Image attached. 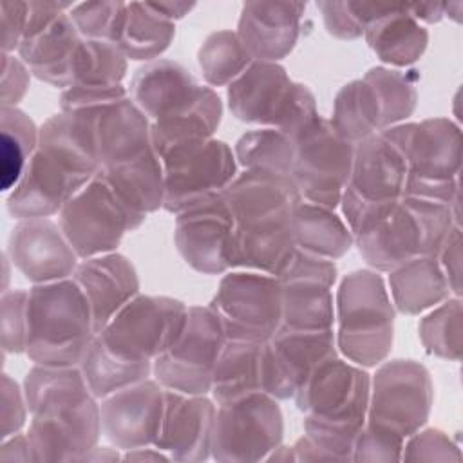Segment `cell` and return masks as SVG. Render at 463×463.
<instances>
[{"label":"cell","mask_w":463,"mask_h":463,"mask_svg":"<svg viewBox=\"0 0 463 463\" xmlns=\"http://www.w3.org/2000/svg\"><path fill=\"white\" fill-rule=\"evenodd\" d=\"M434 255L414 259L400 268L391 277V288L398 307L405 313H418L438 302L445 293L449 280L441 275Z\"/></svg>","instance_id":"obj_30"},{"label":"cell","mask_w":463,"mask_h":463,"mask_svg":"<svg viewBox=\"0 0 463 463\" xmlns=\"http://www.w3.org/2000/svg\"><path fill=\"white\" fill-rule=\"evenodd\" d=\"M233 239L235 221L224 190L177 213V248L203 273H222L233 266Z\"/></svg>","instance_id":"obj_17"},{"label":"cell","mask_w":463,"mask_h":463,"mask_svg":"<svg viewBox=\"0 0 463 463\" xmlns=\"http://www.w3.org/2000/svg\"><path fill=\"white\" fill-rule=\"evenodd\" d=\"M293 137L291 181L307 203L335 208L349 183L354 150L322 118H315Z\"/></svg>","instance_id":"obj_9"},{"label":"cell","mask_w":463,"mask_h":463,"mask_svg":"<svg viewBox=\"0 0 463 463\" xmlns=\"http://www.w3.org/2000/svg\"><path fill=\"white\" fill-rule=\"evenodd\" d=\"M96 336L89 300L76 280L36 286L27 298V354L40 365L83 360Z\"/></svg>","instance_id":"obj_5"},{"label":"cell","mask_w":463,"mask_h":463,"mask_svg":"<svg viewBox=\"0 0 463 463\" xmlns=\"http://www.w3.org/2000/svg\"><path fill=\"white\" fill-rule=\"evenodd\" d=\"M412 130L414 125H402L360 143L342 194L351 232L405 197Z\"/></svg>","instance_id":"obj_7"},{"label":"cell","mask_w":463,"mask_h":463,"mask_svg":"<svg viewBox=\"0 0 463 463\" xmlns=\"http://www.w3.org/2000/svg\"><path fill=\"white\" fill-rule=\"evenodd\" d=\"M230 107L239 119L269 123L295 136L317 118L311 92L288 80L282 67L262 61L244 71L228 90Z\"/></svg>","instance_id":"obj_8"},{"label":"cell","mask_w":463,"mask_h":463,"mask_svg":"<svg viewBox=\"0 0 463 463\" xmlns=\"http://www.w3.org/2000/svg\"><path fill=\"white\" fill-rule=\"evenodd\" d=\"M38 145L33 121L16 107L2 109V190L16 186Z\"/></svg>","instance_id":"obj_33"},{"label":"cell","mask_w":463,"mask_h":463,"mask_svg":"<svg viewBox=\"0 0 463 463\" xmlns=\"http://www.w3.org/2000/svg\"><path fill=\"white\" fill-rule=\"evenodd\" d=\"M157 156L165 175L163 204L175 213L222 192L235 177L232 150L210 137L170 146Z\"/></svg>","instance_id":"obj_12"},{"label":"cell","mask_w":463,"mask_h":463,"mask_svg":"<svg viewBox=\"0 0 463 463\" xmlns=\"http://www.w3.org/2000/svg\"><path fill=\"white\" fill-rule=\"evenodd\" d=\"M90 179L38 145L9 197V212L20 219H43L61 210Z\"/></svg>","instance_id":"obj_20"},{"label":"cell","mask_w":463,"mask_h":463,"mask_svg":"<svg viewBox=\"0 0 463 463\" xmlns=\"http://www.w3.org/2000/svg\"><path fill=\"white\" fill-rule=\"evenodd\" d=\"M132 94L143 114L156 123L203 119L219 125L221 101L212 89L201 87L177 63L159 61L137 71Z\"/></svg>","instance_id":"obj_14"},{"label":"cell","mask_w":463,"mask_h":463,"mask_svg":"<svg viewBox=\"0 0 463 463\" xmlns=\"http://www.w3.org/2000/svg\"><path fill=\"white\" fill-rule=\"evenodd\" d=\"M89 391L83 373L72 365H40L27 374L25 400L33 414L27 439L34 458L72 459L94 445L101 412Z\"/></svg>","instance_id":"obj_3"},{"label":"cell","mask_w":463,"mask_h":463,"mask_svg":"<svg viewBox=\"0 0 463 463\" xmlns=\"http://www.w3.org/2000/svg\"><path fill=\"white\" fill-rule=\"evenodd\" d=\"M264 344L226 338L210 387L219 405L264 392Z\"/></svg>","instance_id":"obj_27"},{"label":"cell","mask_w":463,"mask_h":463,"mask_svg":"<svg viewBox=\"0 0 463 463\" xmlns=\"http://www.w3.org/2000/svg\"><path fill=\"white\" fill-rule=\"evenodd\" d=\"M251 56L232 33L212 34L199 52V63L204 76L213 85L237 80L248 67Z\"/></svg>","instance_id":"obj_36"},{"label":"cell","mask_w":463,"mask_h":463,"mask_svg":"<svg viewBox=\"0 0 463 463\" xmlns=\"http://www.w3.org/2000/svg\"><path fill=\"white\" fill-rule=\"evenodd\" d=\"M324 11L327 29L340 36V38H354L362 34L369 24L383 16L392 5H380V4H318Z\"/></svg>","instance_id":"obj_38"},{"label":"cell","mask_w":463,"mask_h":463,"mask_svg":"<svg viewBox=\"0 0 463 463\" xmlns=\"http://www.w3.org/2000/svg\"><path fill=\"white\" fill-rule=\"evenodd\" d=\"M235 221L233 266L280 277L295 244V213L300 194L288 175L246 170L226 188Z\"/></svg>","instance_id":"obj_2"},{"label":"cell","mask_w":463,"mask_h":463,"mask_svg":"<svg viewBox=\"0 0 463 463\" xmlns=\"http://www.w3.org/2000/svg\"><path fill=\"white\" fill-rule=\"evenodd\" d=\"M137 222L101 174H96L63 208L61 230L80 257H94L118 246Z\"/></svg>","instance_id":"obj_15"},{"label":"cell","mask_w":463,"mask_h":463,"mask_svg":"<svg viewBox=\"0 0 463 463\" xmlns=\"http://www.w3.org/2000/svg\"><path fill=\"white\" fill-rule=\"evenodd\" d=\"M9 253L16 268L33 282L61 280L76 266L74 248L60 235L58 226L45 219L20 222L11 233Z\"/></svg>","instance_id":"obj_23"},{"label":"cell","mask_w":463,"mask_h":463,"mask_svg":"<svg viewBox=\"0 0 463 463\" xmlns=\"http://www.w3.org/2000/svg\"><path fill=\"white\" fill-rule=\"evenodd\" d=\"M282 436V414L268 392H253L219 405L212 445L217 459H259L277 447Z\"/></svg>","instance_id":"obj_16"},{"label":"cell","mask_w":463,"mask_h":463,"mask_svg":"<svg viewBox=\"0 0 463 463\" xmlns=\"http://www.w3.org/2000/svg\"><path fill=\"white\" fill-rule=\"evenodd\" d=\"M449 217L447 204L407 195L354 232L360 253L378 269L434 255L449 235Z\"/></svg>","instance_id":"obj_6"},{"label":"cell","mask_w":463,"mask_h":463,"mask_svg":"<svg viewBox=\"0 0 463 463\" xmlns=\"http://www.w3.org/2000/svg\"><path fill=\"white\" fill-rule=\"evenodd\" d=\"M127 16V4H80L71 5V18L76 29L90 40L116 43Z\"/></svg>","instance_id":"obj_37"},{"label":"cell","mask_w":463,"mask_h":463,"mask_svg":"<svg viewBox=\"0 0 463 463\" xmlns=\"http://www.w3.org/2000/svg\"><path fill=\"white\" fill-rule=\"evenodd\" d=\"M331 358V329L302 331L280 326L264 344V392L273 398L297 396L307 378Z\"/></svg>","instance_id":"obj_18"},{"label":"cell","mask_w":463,"mask_h":463,"mask_svg":"<svg viewBox=\"0 0 463 463\" xmlns=\"http://www.w3.org/2000/svg\"><path fill=\"white\" fill-rule=\"evenodd\" d=\"M27 69L13 56L4 54V74H2V99L4 107H14L24 96L27 85Z\"/></svg>","instance_id":"obj_41"},{"label":"cell","mask_w":463,"mask_h":463,"mask_svg":"<svg viewBox=\"0 0 463 463\" xmlns=\"http://www.w3.org/2000/svg\"><path fill=\"white\" fill-rule=\"evenodd\" d=\"M0 9H2V29H4L2 31L4 52L9 54L11 51L20 47V42L24 38L25 20H27V4L4 2Z\"/></svg>","instance_id":"obj_40"},{"label":"cell","mask_w":463,"mask_h":463,"mask_svg":"<svg viewBox=\"0 0 463 463\" xmlns=\"http://www.w3.org/2000/svg\"><path fill=\"white\" fill-rule=\"evenodd\" d=\"M224 344L222 324L212 307L188 309L179 336L156 358L157 380L177 392L204 394Z\"/></svg>","instance_id":"obj_13"},{"label":"cell","mask_w":463,"mask_h":463,"mask_svg":"<svg viewBox=\"0 0 463 463\" xmlns=\"http://www.w3.org/2000/svg\"><path fill=\"white\" fill-rule=\"evenodd\" d=\"M215 407L206 398L165 392V414L156 445L177 459L204 458L212 445Z\"/></svg>","instance_id":"obj_24"},{"label":"cell","mask_w":463,"mask_h":463,"mask_svg":"<svg viewBox=\"0 0 463 463\" xmlns=\"http://www.w3.org/2000/svg\"><path fill=\"white\" fill-rule=\"evenodd\" d=\"M174 22L159 16L148 4H127V16L116 45L132 60H148L168 47Z\"/></svg>","instance_id":"obj_31"},{"label":"cell","mask_w":463,"mask_h":463,"mask_svg":"<svg viewBox=\"0 0 463 463\" xmlns=\"http://www.w3.org/2000/svg\"><path fill=\"white\" fill-rule=\"evenodd\" d=\"M99 412L107 438L121 449L156 445L165 414V392L152 382L134 383L112 392Z\"/></svg>","instance_id":"obj_22"},{"label":"cell","mask_w":463,"mask_h":463,"mask_svg":"<svg viewBox=\"0 0 463 463\" xmlns=\"http://www.w3.org/2000/svg\"><path fill=\"white\" fill-rule=\"evenodd\" d=\"M188 309L172 298L139 297L94 336L81 369L89 389L107 396L146 378L150 362L179 336Z\"/></svg>","instance_id":"obj_1"},{"label":"cell","mask_w":463,"mask_h":463,"mask_svg":"<svg viewBox=\"0 0 463 463\" xmlns=\"http://www.w3.org/2000/svg\"><path fill=\"white\" fill-rule=\"evenodd\" d=\"M282 326L302 331H324L333 324V298L327 286L317 282L282 284Z\"/></svg>","instance_id":"obj_32"},{"label":"cell","mask_w":463,"mask_h":463,"mask_svg":"<svg viewBox=\"0 0 463 463\" xmlns=\"http://www.w3.org/2000/svg\"><path fill=\"white\" fill-rule=\"evenodd\" d=\"M302 4H248L242 9L239 40L250 56L282 58L295 43Z\"/></svg>","instance_id":"obj_26"},{"label":"cell","mask_w":463,"mask_h":463,"mask_svg":"<svg viewBox=\"0 0 463 463\" xmlns=\"http://www.w3.org/2000/svg\"><path fill=\"white\" fill-rule=\"evenodd\" d=\"M27 298L29 291H11L2 300V340L5 351H24L27 342Z\"/></svg>","instance_id":"obj_39"},{"label":"cell","mask_w":463,"mask_h":463,"mask_svg":"<svg viewBox=\"0 0 463 463\" xmlns=\"http://www.w3.org/2000/svg\"><path fill=\"white\" fill-rule=\"evenodd\" d=\"M450 154H459L456 127L445 119L414 125L405 195L447 204L450 201V177H458L450 165L459 166V159H450Z\"/></svg>","instance_id":"obj_21"},{"label":"cell","mask_w":463,"mask_h":463,"mask_svg":"<svg viewBox=\"0 0 463 463\" xmlns=\"http://www.w3.org/2000/svg\"><path fill=\"white\" fill-rule=\"evenodd\" d=\"M293 154V137L277 128L250 132L237 143V156L246 170H260L289 177Z\"/></svg>","instance_id":"obj_35"},{"label":"cell","mask_w":463,"mask_h":463,"mask_svg":"<svg viewBox=\"0 0 463 463\" xmlns=\"http://www.w3.org/2000/svg\"><path fill=\"white\" fill-rule=\"evenodd\" d=\"M74 280L89 300L96 335L137 293L136 271L121 255L89 257L76 269Z\"/></svg>","instance_id":"obj_25"},{"label":"cell","mask_w":463,"mask_h":463,"mask_svg":"<svg viewBox=\"0 0 463 463\" xmlns=\"http://www.w3.org/2000/svg\"><path fill=\"white\" fill-rule=\"evenodd\" d=\"M125 72V54L112 42L85 40L80 43L72 63V87L119 85Z\"/></svg>","instance_id":"obj_34"},{"label":"cell","mask_w":463,"mask_h":463,"mask_svg":"<svg viewBox=\"0 0 463 463\" xmlns=\"http://www.w3.org/2000/svg\"><path fill=\"white\" fill-rule=\"evenodd\" d=\"M369 45L389 63L407 65L425 49L427 33L407 13V5H392L389 13L365 29Z\"/></svg>","instance_id":"obj_28"},{"label":"cell","mask_w":463,"mask_h":463,"mask_svg":"<svg viewBox=\"0 0 463 463\" xmlns=\"http://www.w3.org/2000/svg\"><path fill=\"white\" fill-rule=\"evenodd\" d=\"M369 378L364 371L331 358L322 364L297 392V403L307 412V441L327 458H349L364 427Z\"/></svg>","instance_id":"obj_4"},{"label":"cell","mask_w":463,"mask_h":463,"mask_svg":"<svg viewBox=\"0 0 463 463\" xmlns=\"http://www.w3.org/2000/svg\"><path fill=\"white\" fill-rule=\"evenodd\" d=\"M295 244L300 251L331 260L349 248L351 235L331 208L300 203L295 213Z\"/></svg>","instance_id":"obj_29"},{"label":"cell","mask_w":463,"mask_h":463,"mask_svg":"<svg viewBox=\"0 0 463 463\" xmlns=\"http://www.w3.org/2000/svg\"><path fill=\"white\" fill-rule=\"evenodd\" d=\"M340 347L356 364L374 365L392 342V309L382 279L369 271L353 273L338 295Z\"/></svg>","instance_id":"obj_10"},{"label":"cell","mask_w":463,"mask_h":463,"mask_svg":"<svg viewBox=\"0 0 463 463\" xmlns=\"http://www.w3.org/2000/svg\"><path fill=\"white\" fill-rule=\"evenodd\" d=\"M423 367L412 362H392L383 365L374 380V403L371 427L398 438L411 434L425 421L430 385Z\"/></svg>","instance_id":"obj_19"},{"label":"cell","mask_w":463,"mask_h":463,"mask_svg":"<svg viewBox=\"0 0 463 463\" xmlns=\"http://www.w3.org/2000/svg\"><path fill=\"white\" fill-rule=\"evenodd\" d=\"M284 288L269 273H230L210 307L228 340L268 342L282 326Z\"/></svg>","instance_id":"obj_11"}]
</instances>
